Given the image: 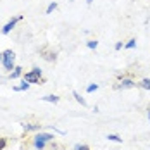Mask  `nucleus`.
<instances>
[{
	"label": "nucleus",
	"instance_id": "obj_13",
	"mask_svg": "<svg viewBox=\"0 0 150 150\" xmlns=\"http://www.w3.org/2000/svg\"><path fill=\"white\" fill-rule=\"evenodd\" d=\"M107 140L109 142H116V143H122V138L119 135H116V133H109L107 135Z\"/></svg>",
	"mask_w": 150,
	"mask_h": 150
},
{
	"label": "nucleus",
	"instance_id": "obj_2",
	"mask_svg": "<svg viewBox=\"0 0 150 150\" xmlns=\"http://www.w3.org/2000/svg\"><path fill=\"white\" fill-rule=\"evenodd\" d=\"M23 78H24V81H28V83H31V85H42V83H45V79H43L42 76H38L33 69H31L30 73H26Z\"/></svg>",
	"mask_w": 150,
	"mask_h": 150
},
{
	"label": "nucleus",
	"instance_id": "obj_14",
	"mask_svg": "<svg viewBox=\"0 0 150 150\" xmlns=\"http://www.w3.org/2000/svg\"><path fill=\"white\" fill-rule=\"evenodd\" d=\"M30 85H31V83H28V81H23V85L14 86V91H26V90H30Z\"/></svg>",
	"mask_w": 150,
	"mask_h": 150
},
{
	"label": "nucleus",
	"instance_id": "obj_1",
	"mask_svg": "<svg viewBox=\"0 0 150 150\" xmlns=\"http://www.w3.org/2000/svg\"><path fill=\"white\" fill-rule=\"evenodd\" d=\"M2 64H4V67H5V71H12L16 67V54L12 50H5V52H2Z\"/></svg>",
	"mask_w": 150,
	"mask_h": 150
},
{
	"label": "nucleus",
	"instance_id": "obj_9",
	"mask_svg": "<svg viewBox=\"0 0 150 150\" xmlns=\"http://www.w3.org/2000/svg\"><path fill=\"white\" fill-rule=\"evenodd\" d=\"M19 76H23V67H21V66H16L14 69L11 71V74H9V78H11V79H17Z\"/></svg>",
	"mask_w": 150,
	"mask_h": 150
},
{
	"label": "nucleus",
	"instance_id": "obj_25",
	"mask_svg": "<svg viewBox=\"0 0 150 150\" xmlns=\"http://www.w3.org/2000/svg\"><path fill=\"white\" fill-rule=\"evenodd\" d=\"M149 119H150V110H149Z\"/></svg>",
	"mask_w": 150,
	"mask_h": 150
},
{
	"label": "nucleus",
	"instance_id": "obj_8",
	"mask_svg": "<svg viewBox=\"0 0 150 150\" xmlns=\"http://www.w3.org/2000/svg\"><path fill=\"white\" fill-rule=\"evenodd\" d=\"M35 136H36V138L45 140L47 143H48V142H54V138H55V136H54V133H47V131H38Z\"/></svg>",
	"mask_w": 150,
	"mask_h": 150
},
{
	"label": "nucleus",
	"instance_id": "obj_22",
	"mask_svg": "<svg viewBox=\"0 0 150 150\" xmlns=\"http://www.w3.org/2000/svg\"><path fill=\"white\" fill-rule=\"evenodd\" d=\"M33 71H35L38 76H42V69H40V67H33Z\"/></svg>",
	"mask_w": 150,
	"mask_h": 150
},
{
	"label": "nucleus",
	"instance_id": "obj_4",
	"mask_svg": "<svg viewBox=\"0 0 150 150\" xmlns=\"http://www.w3.org/2000/svg\"><path fill=\"white\" fill-rule=\"evenodd\" d=\"M135 86H136V83L131 78H122L119 81V85H116L117 90H128V88H135Z\"/></svg>",
	"mask_w": 150,
	"mask_h": 150
},
{
	"label": "nucleus",
	"instance_id": "obj_11",
	"mask_svg": "<svg viewBox=\"0 0 150 150\" xmlns=\"http://www.w3.org/2000/svg\"><path fill=\"white\" fill-rule=\"evenodd\" d=\"M73 97H74V100L78 102V104H81V107H86V100H85L76 90H73Z\"/></svg>",
	"mask_w": 150,
	"mask_h": 150
},
{
	"label": "nucleus",
	"instance_id": "obj_12",
	"mask_svg": "<svg viewBox=\"0 0 150 150\" xmlns=\"http://www.w3.org/2000/svg\"><path fill=\"white\" fill-rule=\"evenodd\" d=\"M140 88H143V90H150V78H143L140 83H136Z\"/></svg>",
	"mask_w": 150,
	"mask_h": 150
},
{
	"label": "nucleus",
	"instance_id": "obj_15",
	"mask_svg": "<svg viewBox=\"0 0 150 150\" xmlns=\"http://www.w3.org/2000/svg\"><path fill=\"white\" fill-rule=\"evenodd\" d=\"M135 47H136V38H131V40H128L124 43V48H128V50H133Z\"/></svg>",
	"mask_w": 150,
	"mask_h": 150
},
{
	"label": "nucleus",
	"instance_id": "obj_20",
	"mask_svg": "<svg viewBox=\"0 0 150 150\" xmlns=\"http://www.w3.org/2000/svg\"><path fill=\"white\" fill-rule=\"evenodd\" d=\"M7 147V138H0V150H4Z\"/></svg>",
	"mask_w": 150,
	"mask_h": 150
},
{
	"label": "nucleus",
	"instance_id": "obj_19",
	"mask_svg": "<svg viewBox=\"0 0 150 150\" xmlns=\"http://www.w3.org/2000/svg\"><path fill=\"white\" fill-rule=\"evenodd\" d=\"M73 150H90V147H88V145H85V143H76Z\"/></svg>",
	"mask_w": 150,
	"mask_h": 150
},
{
	"label": "nucleus",
	"instance_id": "obj_24",
	"mask_svg": "<svg viewBox=\"0 0 150 150\" xmlns=\"http://www.w3.org/2000/svg\"><path fill=\"white\" fill-rule=\"evenodd\" d=\"M0 60H2V52H0Z\"/></svg>",
	"mask_w": 150,
	"mask_h": 150
},
{
	"label": "nucleus",
	"instance_id": "obj_17",
	"mask_svg": "<svg viewBox=\"0 0 150 150\" xmlns=\"http://www.w3.org/2000/svg\"><path fill=\"white\" fill-rule=\"evenodd\" d=\"M98 90V83H91V85H88L86 86V93H93V91Z\"/></svg>",
	"mask_w": 150,
	"mask_h": 150
},
{
	"label": "nucleus",
	"instance_id": "obj_16",
	"mask_svg": "<svg viewBox=\"0 0 150 150\" xmlns=\"http://www.w3.org/2000/svg\"><path fill=\"white\" fill-rule=\"evenodd\" d=\"M55 9H57V2H50L48 7H47V11H45V14H52Z\"/></svg>",
	"mask_w": 150,
	"mask_h": 150
},
{
	"label": "nucleus",
	"instance_id": "obj_7",
	"mask_svg": "<svg viewBox=\"0 0 150 150\" xmlns=\"http://www.w3.org/2000/svg\"><path fill=\"white\" fill-rule=\"evenodd\" d=\"M33 147H35L36 150H45L47 142H45V140H42V138H36V136H33Z\"/></svg>",
	"mask_w": 150,
	"mask_h": 150
},
{
	"label": "nucleus",
	"instance_id": "obj_18",
	"mask_svg": "<svg viewBox=\"0 0 150 150\" xmlns=\"http://www.w3.org/2000/svg\"><path fill=\"white\" fill-rule=\"evenodd\" d=\"M86 47H88L90 50H95V48L98 47V42H97V40H88V42H86Z\"/></svg>",
	"mask_w": 150,
	"mask_h": 150
},
{
	"label": "nucleus",
	"instance_id": "obj_3",
	"mask_svg": "<svg viewBox=\"0 0 150 150\" xmlns=\"http://www.w3.org/2000/svg\"><path fill=\"white\" fill-rule=\"evenodd\" d=\"M21 19H23V16H16V17H12V19H11V21H9V23L2 28V35H9V33L16 28V24H17Z\"/></svg>",
	"mask_w": 150,
	"mask_h": 150
},
{
	"label": "nucleus",
	"instance_id": "obj_6",
	"mask_svg": "<svg viewBox=\"0 0 150 150\" xmlns=\"http://www.w3.org/2000/svg\"><path fill=\"white\" fill-rule=\"evenodd\" d=\"M40 55L45 60H48V62H55V59H57V54L50 52V50H40Z\"/></svg>",
	"mask_w": 150,
	"mask_h": 150
},
{
	"label": "nucleus",
	"instance_id": "obj_23",
	"mask_svg": "<svg viewBox=\"0 0 150 150\" xmlns=\"http://www.w3.org/2000/svg\"><path fill=\"white\" fill-rule=\"evenodd\" d=\"M91 2H93V0H86V4H88V5H91Z\"/></svg>",
	"mask_w": 150,
	"mask_h": 150
},
{
	"label": "nucleus",
	"instance_id": "obj_10",
	"mask_svg": "<svg viewBox=\"0 0 150 150\" xmlns=\"http://www.w3.org/2000/svg\"><path fill=\"white\" fill-rule=\"evenodd\" d=\"M42 100L48 102V104H59L60 97H57V95H45V97H42Z\"/></svg>",
	"mask_w": 150,
	"mask_h": 150
},
{
	"label": "nucleus",
	"instance_id": "obj_21",
	"mask_svg": "<svg viewBox=\"0 0 150 150\" xmlns=\"http://www.w3.org/2000/svg\"><path fill=\"white\" fill-rule=\"evenodd\" d=\"M122 42H117V43H116V45H114V48H116V50H121V48H122Z\"/></svg>",
	"mask_w": 150,
	"mask_h": 150
},
{
	"label": "nucleus",
	"instance_id": "obj_5",
	"mask_svg": "<svg viewBox=\"0 0 150 150\" xmlns=\"http://www.w3.org/2000/svg\"><path fill=\"white\" fill-rule=\"evenodd\" d=\"M21 126H23V129H24L26 133H28V131H36V133H38V131H42V124H31V122H23Z\"/></svg>",
	"mask_w": 150,
	"mask_h": 150
}]
</instances>
